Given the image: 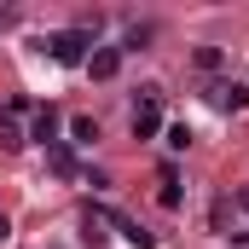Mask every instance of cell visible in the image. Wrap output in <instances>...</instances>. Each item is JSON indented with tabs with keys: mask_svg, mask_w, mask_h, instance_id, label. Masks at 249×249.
Segmentation results:
<instances>
[{
	"mask_svg": "<svg viewBox=\"0 0 249 249\" xmlns=\"http://www.w3.org/2000/svg\"><path fill=\"white\" fill-rule=\"evenodd\" d=\"M162 127V87H139V105H133V133L151 139Z\"/></svg>",
	"mask_w": 249,
	"mask_h": 249,
	"instance_id": "6da1fadb",
	"label": "cell"
},
{
	"mask_svg": "<svg viewBox=\"0 0 249 249\" xmlns=\"http://www.w3.org/2000/svg\"><path fill=\"white\" fill-rule=\"evenodd\" d=\"M47 47H53L58 64H87V53H93V29H64V35H53Z\"/></svg>",
	"mask_w": 249,
	"mask_h": 249,
	"instance_id": "7a4b0ae2",
	"label": "cell"
},
{
	"mask_svg": "<svg viewBox=\"0 0 249 249\" xmlns=\"http://www.w3.org/2000/svg\"><path fill=\"white\" fill-rule=\"evenodd\" d=\"M116 70H122V47H93L87 53V75L93 81H110Z\"/></svg>",
	"mask_w": 249,
	"mask_h": 249,
	"instance_id": "3957f363",
	"label": "cell"
},
{
	"mask_svg": "<svg viewBox=\"0 0 249 249\" xmlns=\"http://www.w3.org/2000/svg\"><path fill=\"white\" fill-rule=\"evenodd\" d=\"M110 220H116V232H122V238H127L133 249H151V244H157V238H151V232H145L139 220H127V214H110Z\"/></svg>",
	"mask_w": 249,
	"mask_h": 249,
	"instance_id": "277c9868",
	"label": "cell"
},
{
	"mask_svg": "<svg viewBox=\"0 0 249 249\" xmlns=\"http://www.w3.org/2000/svg\"><path fill=\"white\" fill-rule=\"evenodd\" d=\"M29 139H41V145H53V139H58V110H53V105H47V110H35V133H29Z\"/></svg>",
	"mask_w": 249,
	"mask_h": 249,
	"instance_id": "5b68a950",
	"label": "cell"
},
{
	"mask_svg": "<svg viewBox=\"0 0 249 249\" xmlns=\"http://www.w3.org/2000/svg\"><path fill=\"white\" fill-rule=\"evenodd\" d=\"M214 105H220V110H244L249 87H238V81H232V87H214Z\"/></svg>",
	"mask_w": 249,
	"mask_h": 249,
	"instance_id": "8992f818",
	"label": "cell"
},
{
	"mask_svg": "<svg viewBox=\"0 0 249 249\" xmlns=\"http://www.w3.org/2000/svg\"><path fill=\"white\" fill-rule=\"evenodd\" d=\"M0 145H6V151H18V145H29V139H23V127L12 122V116H0Z\"/></svg>",
	"mask_w": 249,
	"mask_h": 249,
	"instance_id": "52a82bcc",
	"label": "cell"
},
{
	"mask_svg": "<svg viewBox=\"0 0 249 249\" xmlns=\"http://www.w3.org/2000/svg\"><path fill=\"white\" fill-rule=\"evenodd\" d=\"M47 162H53V174H58V180H70V174H75V157H70L64 145H53V157H47Z\"/></svg>",
	"mask_w": 249,
	"mask_h": 249,
	"instance_id": "ba28073f",
	"label": "cell"
},
{
	"mask_svg": "<svg viewBox=\"0 0 249 249\" xmlns=\"http://www.w3.org/2000/svg\"><path fill=\"white\" fill-rule=\"evenodd\" d=\"M162 209H180V180H174V168H162Z\"/></svg>",
	"mask_w": 249,
	"mask_h": 249,
	"instance_id": "9c48e42d",
	"label": "cell"
},
{
	"mask_svg": "<svg viewBox=\"0 0 249 249\" xmlns=\"http://www.w3.org/2000/svg\"><path fill=\"white\" fill-rule=\"evenodd\" d=\"M81 244H87V249H105V226H99L93 214H87V226H81Z\"/></svg>",
	"mask_w": 249,
	"mask_h": 249,
	"instance_id": "30bf717a",
	"label": "cell"
},
{
	"mask_svg": "<svg viewBox=\"0 0 249 249\" xmlns=\"http://www.w3.org/2000/svg\"><path fill=\"white\" fill-rule=\"evenodd\" d=\"M75 139L93 145V139H99V122H93V116H75Z\"/></svg>",
	"mask_w": 249,
	"mask_h": 249,
	"instance_id": "8fae6325",
	"label": "cell"
},
{
	"mask_svg": "<svg viewBox=\"0 0 249 249\" xmlns=\"http://www.w3.org/2000/svg\"><path fill=\"white\" fill-rule=\"evenodd\" d=\"M168 145H174V151H186V145H191V127H186V122L168 127Z\"/></svg>",
	"mask_w": 249,
	"mask_h": 249,
	"instance_id": "7c38bea8",
	"label": "cell"
},
{
	"mask_svg": "<svg viewBox=\"0 0 249 249\" xmlns=\"http://www.w3.org/2000/svg\"><path fill=\"white\" fill-rule=\"evenodd\" d=\"M6 238H12V220H6V214H0V244H6Z\"/></svg>",
	"mask_w": 249,
	"mask_h": 249,
	"instance_id": "4fadbf2b",
	"label": "cell"
},
{
	"mask_svg": "<svg viewBox=\"0 0 249 249\" xmlns=\"http://www.w3.org/2000/svg\"><path fill=\"white\" fill-rule=\"evenodd\" d=\"M238 209H244V214H249V186H244V191H238Z\"/></svg>",
	"mask_w": 249,
	"mask_h": 249,
	"instance_id": "5bb4252c",
	"label": "cell"
}]
</instances>
